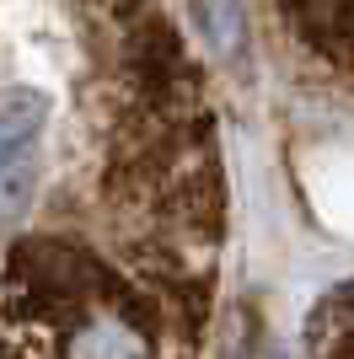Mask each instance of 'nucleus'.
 <instances>
[{"label": "nucleus", "instance_id": "nucleus-1", "mask_svg": "<svg viewBox=\"0 0 354 359\" xmlns=\"http://www.w3.org/2000/svg\"><path fill=\"white\" fill-rule=\"evenodd\" d=\"M118 273L103 257L65 236H27L11 247L6 263V300L22 316V327H54L65 332L86 311L118 300Z\"/></svg>", "mask_w": 354, "mask_h": 359}, {"label": "nucleus", "instance_id": "nucleus-2", "mask_svg": "<svg viewBox=\"0 0 354 359\" xmlns=\"http://www.w3.org/2000/svg\"><path fill=\"white\" fill-rule=\"evenodd\" d=\"M59 359H162V332L145 311V295H124L86 311L59 332Z\"/></svg>", "mask_w": 354, "mask_h": 359}, {"label": "nucleus", "instance_id": "nucleus-3", "mask_svg": "<svg viewBox=\"0 0 354 359\" xmlns=\"http://www.w3.org/2000/svg\"><path fill=\"white\" fill-rule=\"evenodd\" d=\"M38 135H44V102L32 91L0 97V225L27 215L38 188Z\"/></svg>", "mask_w": 354, "mask_h": 359}, {"label": "nucleus", "instance_id": "nucleus-4", "mask_svg": "<svg viewBox=\"0 0 354 359\" xmlns=\"http://www.w3.org/2000/svg\"><path fill=\"white\" fill-rule=\"evenodd\" d=\"M199 22H204L209 54L231 65L242 54V0H199Z\"/></svg>", "mask_w": 354, "mask_h": 359}, {"label": "nucleus", "instance_id": "nucleus-5", "mask_svg": "<svg viewBox=\"0 0 354 359\" xmlns=\"http://www.w3.org/2000/svg\"><path fill=\"white\" fill-rule=\"evenodd\" d=\"M103 6H107V11H113V16H124V22H129V16L140 11V6H145V0H103Z\"/></svg>", "mask_w": 354, "mask_h": 359}]
</instances>
